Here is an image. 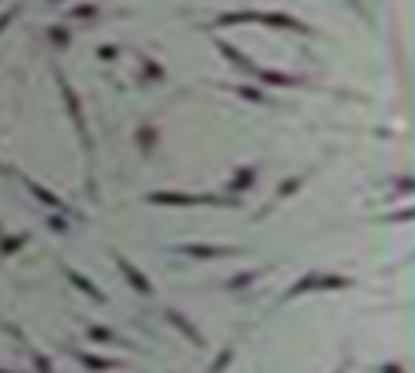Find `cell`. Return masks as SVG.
<instances>
[{
	"label": "cell",
	"instance_id": "cb8c5ba5",
	"mask_svg": "<svg viewBox=\"0 0 415 373\" xmlns=\"http://www.w3.org/2000/svg\"><path fill=\"white\" fill-rule=\"evenodd\" d=\"M68 16H75V19H94V16H101V8L98 4H75V8H68Z\"/></svg>",
	"mask_w": 415,
	"mask_h": 373
},
{
	"label": "cell",
	"instance_id": "8992f818",
	"mask_svg": "<svg viewBox=\"0 0 415 373\" xmlns=\"http://www.w3.org/2000/svg\"><path fill=\"white\" fill-rule=\"evenodd\" d=\"M64 276H68V284H75V291H83V295H86V299H94L98 306H105V302H109L105 291H101V288L94 284V280L86 276V273L75 269V265H64Z\"/></svg>",
	"mask_w": 415,
	"mask_h": 373
},
{
	"label": "cell",
	"instance_id": "f546056e",
	"mask_svg": "<svg viewBox=\"0 0 415 373\" xmlns=\"http://www.w3.org/2000/svg\"><path fill=\"white\" fill-rule=\"evenodd\" d=\"M0 373H19V369H0Z\"/></svg>",
	"mask_w": 415,
	"mask_h": 373
},
{
	"label": "cell",
	"instance_id": "d6986e66",
	"mask_svg": "<svg viewBox=\"0 0 415 373\" xmlns=\"http://www.w3.org/2000/svg\"><path fill=\"white\" fill-rule=\"evenodd\" d=\"M258 276H266V269H247V273H236V276H228V280H225V291H243V288H251Z\"/></svg>",
	"mask_w": 415,
	"mask_h": 373
},
{
	"label": "cell",
	"instance_id": "ffe728a7",
	"mask_svg": "<svg viewBox=\"0 0 415 373\" xmlns=\"http://www.w3.org/2000/svg\"><path fill=\"white\" fill-rule=\"evenodd\" d=\"M315 280H318V273H307V276H300L296 284L284 291V302H292V299H300V295H307V291H315Z\"/></svg>",
	"mask_w": 415,
	"mask_h": 373
},
{
	"label": "cell",
	"instance_id": "30bf717a",
	"mask_svg": "<svg viewBox=\"0 0 415 373\" xmlns=\"http://www.w3.org/2000/svg\"><path fill=\"white\" fill-rule=\"evenodd\" d=\"M258 86H303L307 78L303 75H292V71H274V68H258L255 71Z\"/></svg>",
	"mask_w": 415,
	"mask_h": 373
},
{
	"label": "cell",
	"instance_id": "5b68a950",
	"mask_svg": "<svg viewBox=\"0 0 415 373\" xmlns=\"http://www.w3.org/2000/svg\"><path fill=\"white\" fill-rule=\"evenodd\" d=\"M19 179H23V186L34 194V202H42L45 209H53V213H64V217H71V209H68V202H64L60 194H53V191H49V186H42V183H34L30 176H19Z\"/></svg>",
	"mask_w": 415,
	"mask_h": 373
},
{
	"label": "cell",
	"instance_id": "e0dca14e",
	"mask_svg": "<svg viewBox=\"0 0 415 373\" xmlns=\"http://www.w3.org/2000/svg\"><path fill=\"white\" fill-rule=\"evenodd\" d=\"M135 60H139V71H142L146 83H165V68H161L158 60H150L146 52H135Z\"/></svg>",
	"mask_w": 415,
	"mask_h": 373
},
{
	"label": "cell",
	"instance_id": "603a6c76",
	"mask_svg": "<svg viewBox=\"0 0 415 373\" xmlns=\"http://www.w3.org/2000/svg\"><path fill=\"white\" fill-rule=\"evenodd\" d=\"M30 362H34V373H57L53 369V358L42 355V351H34V348H30Z\"/></svg>",
	"mask_w": 415,
	"mask_h": 373
},
{
	"label": "cell",
	"instance_id": "3957f363",
	"mask_svg": "<svg viewBox=\"0 0 415 373\" xmlns=\"http://www.w3.org/2000/svg\"><path fill=\"white\" fill-rule=\"evenodd\" d=\"M112 261H116V269L124 273V280H127V284H131V288L139 291V295H153V284H150V276L142 273V269H139V265H135L131 258H124L120 250H112Z\"/></svg>",
	"mask_w": 415,
	"mask_h": 373
},
{
	"label": "cell",
	"instance_id": "9a60e30c",
	"mask_svg": "<svg viewBox=\"0 0 415 373\" xmlns=\"http://www.w3.org/2000/svg\"><path fill=\"white\" fill-rule=\"evenodd\" d=\"M232 93H236V97H243V101H251V105H277L262 86H251V83H236V86H232Z\"/></svg>",
	"mask_w": 415,
	"mask_h": 373
},
{
	"label": "cell",
	"instance_id": "2e32d148",
	"mask_svg": "<svg viewBox=\"0 0 415 373\" xmlns=\"http://www.w3.org/2000/svg\"><path fill=\"white\" fill-rule=\"evenodd\" d=\"M258 16H262V11H251V8L225 11V16H214V26H243V23H258Z\"/></svg>",
	"mask_w": 415,
	"mask_h": 373
},
{
	"label": "cell",
	"instance_id": "8fae6325",
	"mask_svg": "<svg viewBox=\"0 0 415 373\" xmlns=\"http://www.w3.org/2000/svg\"><path fill=\"white\" fill-rule=\"evenodd\" d=\"M255 179H258V168H236V172H232V179H228V186H225V191H228V198H236V194H247L251 191V186H255Z\"/></svg>",
	"mask_w": 415,
	"mask_h": 373
},
{
	"label": "cell",
	"instance_id": "44dd1931",
	"mask_svg": "<svg viewBox=\"0 0 415 373\" xmlns=\"http://www.w3.org/2000/svg\"><path fill=\"white\" fill-rule=\"evenodd\" d=\"M232 362H236V348H221V355L214 358V362H210V369H206V373H225Z\"/></svg>",
	"mask_w": 415,
	"mask_h": 373
},
{
	"label": "cell",
	"instance_id": "7c38bea8",
	"mask_svg": "<svg viewBox=\"0 0 415 373\" xmlns=\"http://www.w3.org/2000/svg\"><path fill=\"white\" fill-rule=\"evenodd\" d=\"M86 336L90 340H98V343H112V348H135L127 336H120L116 328H109V325H86Z\"/></svg>",
	"mask_w": 415,
	"mask_h": 373
},
{
	"label": "cell",
	"instance_id": "4dcf8cb0",
	"mask_svg": "<svg viewBox=\"0 0 415 373\" xmlns=\"http://www.w3.org/2000/svg\"><path fill=\"white\" fill-rule=\"evenodd\" d=\"M0 172H11V168H8V165H0Z\"/></svg>",
	"mask_w": 415,
	"mask_h": 373
},
{
	"label": "cell",
	"instance_id": "484cf974",
	"mask_svg": "<svg viewBox=\"0 0 415 373\" xmlns=\"http://www.w3.org/2000/svg\"><path fill=\"white\" fill-rule=\"evenodd\" d=\"M45 224H49V232H68V217H60V213H49Z\"/></svg>",
	"mask_w": 415,
	"mask_h": 373
},
{
	"label": "cell",
	"instance_id": "4fadbf2b",
	"mask_svg": "<svg viewBox=\"0 0 415 373\" xmlns=\"http://www.w3.org/2000/svg\"><path fill=\"white\" fill-rule=\"evenodd\" d=\"M27 243H30V232H0V258L19 254Z\"/></svg>",
	"mask_w": 415,
	"mask_h": 373
},
{
	"label": "cell",
	"instance_id": "ba28073f",
	"mask_svg": "<svg viewBox=\"0 0 415 373\" xmlns=\"http://www.w3.org/2000/svg\"><path fill=\"white\" fill-rule=\"evenodd\" d=\"M214 45H217V52H221V57H225V60H228L236 71H247V75H255V71H258V64L247 57V52L236 49L232 42H225V37H214Z\"/></svg>",
	"mask_w": 415,
	"mask_h": 373
},
{
	"label": "cell",
	"instance_id": "f1b7e54d",
	"mask_svg": "<svg viewBox=\"0 0 415 373\" xmlns=\"http://www.w3.org/2000/svg\"><path fill=\"white\" fill-rule=\"evenodd\" d=\"M393 186H397L400 194H411V176H397V179H393Z\"/></svg>",
	"mask_w": 415,
	"mask_h": 373
},
{
	"label": "cell",
	"instance_id": "83f0119b",
	"mask_svg": "<svg viewBox=\"0 0 415 373\" xmlns=\"http://www.w3.org/2000/svg\"><path fill=\"white\" fill-rule=\"evenodd\" d=\"M374 373H408L400 362H382V366H374Z\"/></svg>",
	"mask_w": 415,
	"mask_h": 373
},
{
	"label": "cell",
	"instance_id": "5bb4252c",
	"mask_svg": "<svg viewBox=\"0 0 415 373\" xmlns=\"http://www.w3.org/2000/svg\"><path fill=\"white\" fill-rule=\"evenodd\" d=\"M135 142H139V153L150 161L153 150H158V127H153V124H139V131H135Z\"/></svg>",
	"mask_w": 415,
	"mask_h": 373
},
{
	"label": "cell",
	"instance_id": "7402d4cb",
	"mask_svg": "<svg viewBox=\"0 0 415 373\" xmlns=\"http://www.w3.org/2000/svg\"><path fill=\"white\" fill-rule=\"evenodd\" d=\"M303 183H307V176H288L277 186V198H292L296 191H303Z\"/></svg>",
	"mask_w": 415,
	"mask_h": 373
},
{
	"label": "cell",
	"instance_id": "6da1fadb",
	"mask_svg": "<svg viewBox=\"0 0 415 373\" xmlns=\"http://www.w3.org/2000/svg\"><path fill=\"white\" fill-rule=\"evenodd\" d=\"M57 86H60V97H64V109H68V116H71V127H75V135H79V142H83V150H86V157L94 153V142H90V127H86V112H83V101H79V93H75V86L64 78L60 71H57Z\"/></svg>",
	"mask_w": 415,
	"mask_h": 373
},
{
	"label": "cell",
	"instance_id": "9c48e42d",
	"mask_svg": "<svg viewBox=\"0 0 415 373\" xmlns=\"http://www.w3.org/2000/svg\"><path fill=\"white\" fill-rule=\"evenodd\" d=\"M258 23H266V26H281V30H296V34H310V26H307L303 19L288 16V11H262V16H258Z\"/></svg>",
	"mask_w": 415,
	"mask_h": 373
},
{
	"label": "cell",
	"instance_id": "ac0fdd59",
	"mask_svg": "<svg viewBox=\"0 0 415 373\" xmlns=\"http://www.w3.org/2000/svg\"><path fill=\"white\" fill-rule=\"evenodd\" d=\"M45 42L53 45V49H68L71 45V30L64 23H49L45 26Z\"/></svg>",
	"mask_w": 415,
	"mask_h": 373
},
{
	"label": "cell",
	"instance_id": "4316f807",
	"mask_svg": "<svg viewBox=\"0 0 415 373\" xmlns=\"http://www.w3.org/2000/svg\"><path fill=\"white\" fill-rule=\"evenodd\" d=\"M19 11H23L19 4H11V8L4 11V16H0V34H4V30H8V26H11V23H16V16H19Z\"/></svg>",
	"mask_w": 415,
	"mask_h": 373
},
{
	"label": "cell",
	"instance_id": "7a4b0ae2",
	"mask_svg": "<svg viewBox=\"0 0 415 373\" xmlns=\"http://www.w3.org/2000/svg\"><path fill=\"white\" fill-rule=\"evenodd\" d=\"M173 250H176V254H187V258H199V261H217V258H236V254H243L240 247H217V243H180Z\"/></svg>",
	"mask_w": 415,
	"mask_h": 373
},
{
	"label": "cell",
	"instance_id": "d4e9b609",
	"mask_svg": "<svg viewBox=\"0 0 415 373\" xmlns=\"http://www.w3.org/2000/svg\"><path fill=\"white\" fill-rule=\"evenodd\" d=\"M120 52H124L120 45H98V60H105V64H112L116 57H120Z\"/></svg>",
	"mask_w": 415,
	"mask_h": 373
},
{
	"label": "cell",
	"instance_id": "1f68e13d",
	"mask_svg": "<svg viewBox=\"0 0 415 373\" xmlns=\"http://www.w3.org/2000/svg\"><path fill=\"white\" fill-rule=\"evenodd\" d=\"M337 373H348V369H337Z\"/></svg>",
	"mask_w": 415,
	"mask_h": 373
},
{
	"label": "cell",
	"instance_id": "52a82bcc",
	"mask_svg": "<svg viewBox=\"0 0 415 373\" xmlns=\"http://www.w3.org/2000/svg\"><path fill=\"white\" fill-rule=\"evenodd\" d=\"M165 321L173 325V328L180 332V336H187V343H191V348H199V351L206 348V336H202L199 328H194V321H191L187 314H180V310H165Z\"/></svg>",
	"mask_w": 415,
	"mask_h": 373
},
{
	"label": "cell",
	"instance_id": "277c9868",
	"mask_svg": "<svg viewBox=\"0 0 415 373\" xmlns=\"http://www.w3.org/2000/svg\"><path fill=\"white\" fill-rule=\"evenodd\" d=\"M68 355L90 373H112V369H124L120 358H109V355H94V351H79V348H68Z\"/></svg>",
	"mask_w": 415,
	"mask_h": 373
}]
</instances>
